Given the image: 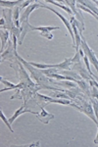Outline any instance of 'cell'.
<instances>
[{"instance_id":"1","label":"cell","mask_w":98,"mask_h":147,"mask_svg":"<svg viewBox=\"0 0 98 147\" xmlns=\"http://www.w3.org/2000/svg\"><path fill=\"white\" fill-rule=\"evenodd\" d=\"M16 56L18 58V60L20 61L21 63L25 66V68L30 72V77L32 78L33 80L35 82V84L42 86L43 89H46V90H52V91H59V88L53 86V84L55 82V79H50V78L46 77L44 74H42L41 69H38L34 66L30 65V62L24 60V59L18 54V52L16 51Z\"/></svg>"},{"instance_id":"2","label":"cell","mask_w":98,"mask_h":147,"mask_svg":"<svg viewBox=\"0 0 98 147\" xmlns=\"http://www.w3.org/2000/svg\"><path fill=\"white\" fill-rule=\"evenodd\" d=\"M87 100L88 99H83L82 101V104H80V106H78L76 103H74V102H72L70 106L73 108H75L76 110L85 114V115H87L88 118H90V119H91L98 127V122H97L96 117H95V113H94V110H93L92 104L90 103V102H88Z\"/></svg>"},{"instance_id":"3","label":"cell","mask_w":98,"mask_h":147,"mask_svg":"<svg viewBox=\"0 0 98 147\" xmlns=\"http://www.w3.org/2000/svg\"><path fill=\"white\" fill-rule=\"evenodd\" d=\"M16 49L14 48L13 42H12V39L8 41V45H7L6 49L4 50L3 53H1V62H4L5 60H8L9 62L13 63L15 61L18 60L16 56Z\"/></svg>"},{"instance_id":"4","label":"cell","mask_w":98,"mask_h":147,"mask_svg":"<svg viewBox=\"0 0 98 147\" xmlns=\"http://www.w3.org/2000/svg\"><path fill=\"white\" fill-rule=\"evenodd\" d=\"M71 70L72 71H75V72H78V75H80V77L82 78V80H87V82H92V80H96L91 75H90L89 73H88V71L87 70V69L83 68L82 62L73 64V65H72V67H71Z\"/></svg>"},{"instance_id":"5","label":"cell","mask_w":98,"mask_h":147,"mask_svg":"<svg viewBox=\"0 0 98 147\" xmlns=\"http://www.w3.org/2000/svg\"><path fill=\"white\" fill-rule=\"evenodd\" d=\"M62 2L71 9L73 14H75L76 18L78 19V21L82 24V28H84V18H83V16H82V11H80L78 8H76V1H75V0H64V1H62Z\"/></svg>"},{"instance_id":"6","label":"cell","mask_w":98,"mask_h":147,"mask_svg":"<svg viewBox=\"0 0 98 147\" xmlns=\"http://www.w3.org/2000/svg\"><path fill=\"white\" fill-rule=\"evenodd\" d=\"M43 8H46V9H48V10H50L51 12H53V13L56 14L57 16H58L59 18L62 20V22L64 23V25L66 26V28H67V30H69V34H70L71 35V37H72V39H73V47L75 48V34H74V32H73V28H72V26H71V23L69 22V21H67V19L64 17V16H62L60 13H59L58 11H56L55 9L53 8H51V7H49V6H47L46 4H43Z\"/></svg>"},{"instance_id":"7","label":"cell","mask_w":98,"mask_h":147,"mask_svg":"<svg viewBox=\"0 0 98 147\" xmlns=\"http://www.w3.org/2000/svg\"><path fill=\"white\" fill-rule=\"evenodd\" d=\"M60 27H33V30H39L40 35L47 39L53 38V34H51V30H60Z\"/></svg>"},{"instance_id":"8","label":"cell","mask_w":98,"mask_h":147,"mask_svg":"<svg viewBox=\"0 0 98 147\" xmlns=\"http://www.w3.org/2000/svg\"><path fill=\"white\" fill-rule=\"evenodd\" d=\"M21 28H22V34H21V38L18 42L19 45H22L26 35H27L28 32H30L33 30V26L30 25L28 21H26V22H23L22 24H21Z\"/></svg>"},{"instance_id":"9","label":"cell","mask_w":98,"mask_h":147,"mask_svg":"<svg viewBox=\"0 0 98 147\" xmlns=\"http://www.w3.org/2000/svg\"><path fill=\"white\" fill-rule=\"evenodd\" d=\"M35 116L37 117V119L40 121L41 123L43 124L47 125L49 124V122L51 121L52 119L54 118V115L53 114H50V113H47L46 111L44 110V108H41L40 109V112H36Z\"/></svg>"},{"instance_id":"10","label":"cell","mask_w":98,"mask_h":147,"mask_svg":"<svg viewBox=\"0 0 98 147\" xmlns=\"http://www.w3.org/2000/svg\"><path fill=\"white\" fill-rule=\"evenodd\" d=\"M1 82L5 85V88L0 89V92H4V91H8V90H21V89L24 88V85L22 84L19 82L18 84H14L12 82H8V80H4L3 78H1Z\"/></svg>"},{"instance_id":"11","label":"cell","mask_w":98,"mask_h":147,"mask_svg":"<svg viewBox=\"0 0 98 147\" xmlns=\"http://www.w3.org/2000/svg\"><path fill=\"white\" fill-rule=\"evenodd\" d=\"M0 39H1V53H3L4 50H5V45H6V43H8V39H9V37L11 36V34H10V32L9 30H0Z\"/></svg>"},{"instance_id":"12","label":"cell","mask_w":98,"mask_h":147,"mask_svg":"<svg viewBox=\"0 0 98 147\" xmlns=\"http://www.w3.org/2000/svg\"><path fill=\"white\" fill-rule=\"evenodd\" d=\"M76 3L84 6L85 8L89 9V10L93 12L95 15L98 16V7L95 6V4L93 3L92 1H88V0H78V1H76Z\"/></svg>"},{"instance_id":"13","label":"cell","mask_w":98,"mask_h":147,"mask_svg":"<svg viewBox=\"0 0 98 147\" xmlns=\"http://www.w3.org/2000/svg\"><path fill=\"white\" fill-rule=\"evenodd\" d=\"M24 1L18 0V1H1L0 2V5L4 8H8V9H14L17 6L22 5Z\"/></svg>"},{"instance_id":"14","label":"cell","mask_w":98,"mask_h":147,"mask_svg":"<svg viewBox=\"0 0 98 147\" xmlns=\"http://www.w3.org/2000/svg\"><path fill=\"white\" fill-rule=\"evenodd\" d=\"M46 3H51V4H53V5H55V6H57V7H60V8H62V9H64L67 13L69 14L70 16H72L73 15V12H72V10L70 8H69L68 6H66V5H63V4H59L58 2H56V1H53V0H46Z\"/></svg>"},{"instance_id":"15","label":"cell","mask_w":98,"mask_h":147,"mask_svg":"<svg viewBox=\"0 0 98 147\" xmlns=\"http://www.w3.org/2000/svg\"><path fill=\"white\" fill-rule=\"evenodd\" d=\"M50 103H58V104H62V105L70 106L72 101L68 100V99H64V98H53V97H51V99H50V101H49V104Z\"/></svg>"},{"instance_id":"16","label":"cell","mask_w":98,"mask_h":147,"mask_svg":"<svg viewBox=\"0 0 98 147\" xmlns=\"http://www.w3.org/2000/svg\"><path fill=\"white\" fill-rule=\"evenodd\" d=\"M51 97H53V98H64V99H68V100H71L72 102H73L72 98L68 95V94L65 93V92H62V91H53L51 93Z\"/></svg>"},{"instance_id":"17","label":"cell","mask_w":98,"mask_h":147,"mask_svg":"<svg viewBox=\"0 0 98 147\" xmlns=\"http://www.w3.org/2000/svg\"><path fill=\"white\" fill-rule=\"evenodd\" d=\"M89 101H90V103L92 104L93 110H94V113H95V117H96L97 122H98V101L95 98H93V97H89Z\"/></svg>"},{"instance_id":"18","label":"cell","mask_w":98,"mask_h":147,"mask_svg":"<svg viewBox=\"0 0 98 147\" xmlns=\"http://www.w3.org/2000/svg\"><path fill=\"white\" fill-rule=\"evenodd\" d=\"M0 116H1V120L3 121L4 122V124H5L7 127H8V129H9V130H10L11 132H14V129H12V124L10 122H9V120L7 119V118L5 117V116H4V113L2 112V110H0Z\"/></svg>"},{"instance_id":"19","label":"cell","mask_w":98,"mask_h":147,"mask_svg":"<svg viewBox=\"0 0 98 147\" xmlns=\"http://www.w3.org/2000/svg\"><path fill=\"white\" fill-rule=\"evenodd\" d=\"M82 47H80V50L76 52L75 57H74V58H72V63L75 64V63L80 62V59L82 58Z\"/></svg>"},{"instance_id":"20","label":"cell","mask_w":98,"mask_h":147,"mask_svg":"<svg viewBox=\"0 0 98 147\" xmlns=\"http://www.w3.org/2000/svg\"><path fill=\"white\" fill-rule=\"evenodd\" d=\"M28 147H34V146H40V141H36V142H33L32 144H28Z\"/></svg>"},{"instance_id":"21","label":"cell","mask_w":98,"mask_h":147,"mask_svg":"<svg viewBox=\"0 0 98 147\" xmlns=\"http://www.w3.org/2000/svg\"><path fill=\"white\" fill-rule=\"evenodd\" d=\"M0 23H1V28L3 27V26H5V20H4V18H2L1 20H0Z\"/></svg>"},{"instance_id":"22","label":"cell","mask_w":98,"mask_h":147,"mask_svg":"<svg viewBox=\"0 0 98 147\" xmlns=\"http://www.w3.org/2000/svg\"><path fill=\"white\" fill-rule=\"evenodd\" d=\"M97 129H98V127H97ZM94 143H95V144H97V145H98V131H97V136H96V138L94 139Z\"/></svg>"},{"instance_id":"23","label":"cell","mask_w":98,"mask_h":147,"mask_svg":"<svg viewBox=\"0 0 98 147\" xmlns=\"http://www.w3.org/2000/svg\"><path fill=\"white\" fill-rule=\"evenodd\" d=\"M93 2H95V3H98V1H93Z\"/></svg>"}]
</instances>
